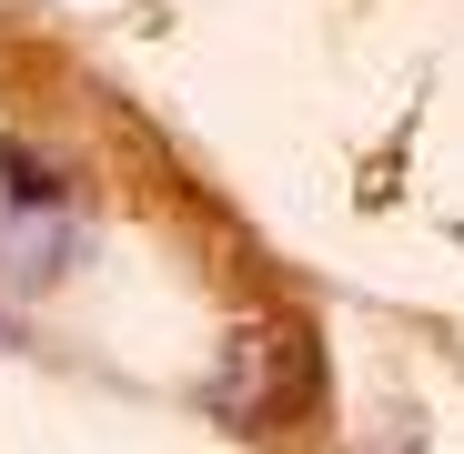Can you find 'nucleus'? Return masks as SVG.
Returning a JSON list of instances; mask_svg holds the SVG:
<instances>
[{"label":"nucleus","mask_w":464,"mask_h":454,"mask_svg":"<svg viewBox=\"0 0 464 454\" xmlns=\"http://www.w3.org/2000/svg\"><path fill=\"white\" fill-rule=\"evenodd\" d=\"M324 394V353H314V333L303 324H243V343H232V363H222V384H212V404L232 414V424H293L303 404Z\"/></svg>","instance_id":"f257e3e1"}]
</instances>
